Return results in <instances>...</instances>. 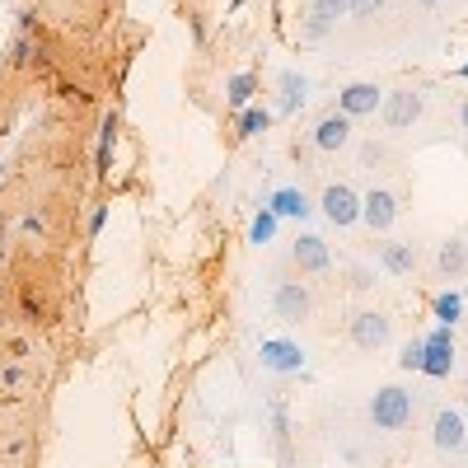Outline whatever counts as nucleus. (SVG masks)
<instances>
[{"label": "nucleus", "mask_w": 468, "mask_h": 468, "mask_svg": "<svg viewBox=\"0 0 468 468\" xmlns=\"http://www.w3.org/2000/svg\"><path fill=\"white\" fill-rule=\"evenodd\" d=\"M412 417H417V394L403 388V384H379L370 394V403H366V421L375 426V431H384V436L408 431Z\"/></svg>", "instance_id": "f257e3e1"}, {"label": "nucleus", "mask_w": 468, "mask_h": 468, "mask_svg": "<svg viewBox=\"0 0 468 468\" xmlns=\"http://www.w3.org/2000/svg\"><path fill=\"white\" fill-rule=\"evenodd\" d=\"M271 314H277L286 328H300L314 319V291H309L300 277H277L271 282Z\"/></svg>", "instance_id": "f03ea898"}, {"label": "nucleus", "mask_w": 468, "mask_h": 468, "mask_svg": "<svg viewBox=\"0 0 468 468\" xmlns=\"http://www.w3.org/2000/svg\"><path fill=\"white\" fill-rule=\"evenodd\" d=\"M346 337L356 351H384L394 342V319H388L384 309H356V314L346 319Z\"/></svg>", "instance_id": "7ed1b4c3"}, {"label": "nucleus", "mask_w": 468, "mask_h": 468, "mask_svg": "<svg viewBox=\"0 0 468 468\" xmlns=\"http://www.w3.org/2000/svg\"><path fill=\"white\" fill-rule=\"evenodd\" d=\"M431 445L441 459H463L468 454V421L459 408H436L431 417Z\"/></svg>", "instance_id": "20e7f679"}, {"label": "nucleus", "mask_w": 468, "mask_h": 468, "mask_svg": "<svg viewBox=\"0 0 468 468\" xmlns=\"http://www.w3.org/2000/svg\"><path fill=\"white\" fill-rule=\"evenodd\" d=\"M421 108H426V99H421L412 85H403V90H388V94H384L379 117H384V127L399 136V132H412V127L421 122Z\"/></svg>", "instance_id": "39448f33"}, {"label": "nucleus", "mask_w": 468, "mask_h": 468, "mask_svg": "<svg viewBox=\"0 0 468 468\" xmlns=\"http://www.w3.org/2000/svg\"><path fill=\"white\" fill-rule=\"evenodd\" d=\"M319 211L333 229H351L361 220V192L356 187H346V183H328L319 192Z\"/></svg>", "instance_id": "423d86ee"}, {"label": "nucleus", "mask_w": 468, "mask_h": 468, "mask_svg": "<svg viewBox=\"0 0 468 468\" xmlns=\"http://www.w3.org/2000/svg\"><path fill=\"white\" fill-rule=\"evenodd\" d=\"M291 262H295L300 277H324V271L333 267V249H328L324 234H309V229H300L295 239H291Z\"/></svg>", "instance_id": "0eeeda50"}, {"label": "nucleus", "mask_w": 468, "mask_h": 468, "mask_svg": "<svg viewBox=\"0 0 468 468\" xmlns=\"http://www.w3.org/2000/svg\"><path fill=\"white\" fill-rule=\"evenodd\" d=\"M337 19H351V0H309L300 37L304 43H324V37L337 28Z\"/></svg>", "instance_id": "6e6552de"}, {"label": "nucleus", "mask_w": 468, "mask_h": 468, "mask_svg": "<svg viewBox=\"0 0 468 468\" xmlns=\"http://www.w3.org/2000/svg\"><path fill=\"white\" fill-rule=\"evenodd\" d=\"M454 370V328H436L421 337V375L426 379H450Z\"/></svg>", "instance_id": "1a4fd4ad"}, {"label": "nucleus", "mask_w": 468, "mask_h": 468, "mask_svg": "<svg viewBox=\"0 0 468 468\" xmlns=\"http://www.w3.org/2000/svg\"><path fill=\"white\" fill-rule=\"evenodd\" d=\"M258 361H262V370H271V375H300V370H304V351H300V342H291V337H267V342L258 346Z\"/></svg>", "instance_id": "9d476101"}, {"label": "nucleus", "mask_w": 468, "mask_h": 468, "mask_svg": "<svg viewBox=\"0 0 468 468\" xmlns=\"http://www.w3.org/2000/svg\"><path fill=\"white\" fill-rule=\"evenodd\" d=\"M379 103H384V90H379L375 80H351V85L337 94V112L351 117V122H356V117H375Z\"/></svg>", "instance_id": "9b49d317"}, {"label": "nucleus", "mask_w": 468, "mask_h": 468, "mask_svg": "<svg viewBox=\"0 0 468 468\" xmlns=\"http://www.w3.org/2000/svg\"><path fill=\"white\" fill-rule=\"evenodd\" d=\"M361 220L375 229V234H388L399 220V197L388 187H370L366 197H361Z\"/></svg>", "instance_id": "f8f14e48"}, {"label": "nucleus", "mask_w": 468, "mask_h": 468, "mask_svg": "<svg viewBox=\"0 0 468 468\" xmlns=\"http://www.w3.org/2000/svg\"><path fill=\"white\" fill-rule=\"evenodd\" d=\"M379 267L388 271V277H417L421 253H417L412 239H384L379 244Z\"/></svg>", "instance_id": "ddd939ff"}, {"label": "nucleus", "mask_w": 468, "mask_h": 468, "mask_svg": "<svg viewBox=\"0 0 468 468\" xmlns=\"http://www.w3.org/2000/svg\"><path fill=\"white\" fill-rule=\"evenodd\" d=\"M314 150H324V154H342V150H351V117H342L337 108L324 112V117H319V127H314Z\"/></svg>", "instance_id": "4468645a"}, {"label": "nucleus", "mask_w": 468, "mask_h": 468, "mask_svg": "<svg viewBox=\"0 0 468 468\" xmlns=\"http://www.w3.org/2000/svg\"><path fill=\"white\" fill-rule=\"evenodd\" d=\"M436 277L441 282H459V277H468V239L463 234H450V239L436 249Z\"/></svg>", "instance_id": "2eb2a0df"}, {"label": "nucleus", "mask_w": 468, "mask_h": 468, "mask_svg": "<svg viewBox=\"0 0 468 468\" xmlns=\"http://www.w3.org/2000/svg\"><path fill=\"white\" fill-rule=\"evenodd\" d=\"M304 103H309V75L282 70V75H277V112L291 117V112H300Z\"/></svg>", "instance_id": "dca6fc26"}, {"label": "nucleus", "mask_w": 468, "mask_h": 468, "mask_svg": "<svg viewBox=\"0 0 468 468\" xmlns=\"http://www.w3.org/2000/svg\"><path fill=\"white\" fill-rule=\"evenodd\" d=\"M267 207L277 211V220H309V216H314V207H309V197H304V187H291V183L271 192Z\"/></svg>", "instance_id": "f3484780"}, {"label": "nucleus", "mask_w": 468, "mask_h": 468, "mask_svg": "<svg viewBox=\"0 0 468 468\" xmlns=\"http://www.w3.org/2000/svg\"><path fill=\"white\" fill-rule=\"evenodd\" d=\"M112 141H117V112H103V122H99V154H94V174L108 178L112 174Z\"/></svg>", "instance_id": "a211bd4d"}, {"label": "nucleus", "mask_w": 468, "mask_h": 468, "mask_svg": "<svg viewBox=\"0 0 468 468\" xmlns=\"http://www.w3.org/2000/svg\"><path fill=\"white\" fill-rule=\"evenodd\" d=\"M431 314H436L441 328H454L459 314H463V291H441V295L431 300Z\"/></svg>", "instance_id": "6ab92c4d"}, {"label": "nucleus", "mask_w": 468, "mask_h": 468, "mask_svg": "<svg viewBox=\"0 0 468 468\" xmlns=\"http://www.w3.org/2000/svg\"><path fill=\"white\" fill-rule=\"evenodd\" d=\"M253 94H258V75H253V70H239V75H229V85H225V99H229L234 108H249V103H253Z\"/></svg>", "instance_id": "aec40b11"}, {"label": "nucleus", "mask_w": 468, "mask_h": 468, "mask_svg": "<svg viewBox=\"0 0 468 468\" xmlns=\"http://www.w3.org/2000/svg\"><path fill=\"white\" fill-rule=\"evenodd\" d=\"M271 117H277V112H271V108H239V117H234V132H239V136H258V132H267L271 127Z\"/></svg>", "instance_id": "412c9836"}, {"label": "nucleus", "mask_w": 468, "mask_h": 468, "mask_svg": "<svg viewBox=\"0 0 468 468\" xmlns=\"http://www.w3.org/2000/svg\"><path fill=\"white\" fill-rule=\"evenodd\" d=\"M277 211H271V207H262L258 216H253V225H249V244H271V239H277Z\"/></svg>", "instance_id": "4be33fe9"}, {"label": "nucleus", "mask_w": 468, "mask_h": 468, "mask_svg": "<svg viewBox=\"0 0 468 468\" xmlns=\"http://www.w3.org/2000/svg\"><path fill=\"white\" fill-rule=\"evenodd\" d=\"M379 165H388V145H379V141H366L361 145V169H379Z\"/></svg>", "instance_id": "5701e85b"}, {"label": "nucleus", "mask_w": 468, "mask_h": 468, "mask_svg": "<svg viewBox=\"0 0 468 468\" xmlns=\"http://www.w3.org/2000/svg\"><path fill=\"white\" fill-rule=\"evenodd\" d=\"M399 370H421V337L403 342V351H399Z\"/></svg>", "instance_id": "b1692460"}, {"label": "nucleus", "mask_w": 468, "mask_h": 468, "mask_svg": "<svg viewBox=\"0 0 468 468\" xmlns=\"http://www.w3.org/2000/svg\"><path fill=\"white\" fill-rule=\"evenodd\" d=\"M384 10V0H351V19H370Z\"/></svg>", "instance_id": "393cba45"}, {"label": "nucleus", "mask_w": 468, "mask_h": 468, "mask_svg": "<svg viewBox=\"0 0 468 468\" xmlns=\"http://www.w3.org/2000/svg\"><path fill=\"white\" fill-rule=\"evenodd\" d=\"M10 61H15V66H28V61H33V43H28V33L15 43V57H10Z\"/></svg>", "instance_id": "a878e982"}, {"label": "nucleus", "mask_w": 468, "mask_h": 468, "mask_svg": "<svg viewBox=\"0 0 468 468\" xmlns=\"http://www.w3.org/2000/svg\"><path fill=\"white\" fill-rule=\"evenodd\" d=\"M103 225H108V207H94V211H90V239H94Z\"/></svg>", "instance_id": "bb28decb"}, {"label": "nucleus", "mask_w": 468, "mask_h": 468, "mask_svg": "<svg viewBox=\"0 0 468 468\" xmlns=\"http://www.w3.org/2000/svg\"><path fill=\"white\" fill-rule=\"evenodd\" d=\"M24 319H28V324H37V319H43V304H37L33 295H24Z\"/></svg>", "instance_id": "cd10ccee"}, {"label": "nucleus", "mask_w": 468, "mask_h": 468, "mask_svg": "<svg viewBox=\"0 0 468 468\" xmlns=\"http://www.w3.org/2000/svg\"><path fill=\"white\" fill-rule=\"evenodd\" d=\"M0 379H5V388H19L24 384V370L19 366H5V370H0Z\"/></svg>", "instance_id": "c85d7f7f"}, {"label": "nucleus", "mask_w": 468, "mask_h": 468, "mask_svg": "<svg viewBox=\"0 0 468 468\" xmlns=\"http://www.w3.org/2000/svg\"><path fill=\"white\" fill-rule=\"evenodd\" d=\"M24 356H28V342L15 337V342H10V361H24Z\"/></svg>", "instance_id": "c756f323"}, {"label": "nucleus", "mask_w": 468, "mask_h": 468, "mask_svg": "<svg viewBox=\"0 0 468 468\" xmlns=\"http://www.w3.org/2000/svg\"><path fill=\"white\" fill-rule=\"evenodd\" d=\"M351 277H356V282H351V286H356V291H366V286H375V282H370V271H366V267H356V271H351Z\"/></svg>", "instance_id": "7c9ffc66"}, {"label": "nucleus", "mask_w": 468, "mask_h": 468, "mask_svg": "<svg viewBox=\"0 0 468 468\" xmlns=\"http://www.w3.org/2000/svg\"><path fill=\"white\" fill-rule=\"evenodd\" d=\"M459 127H463V132H468V99H463V103H459Z\"/></svg>", "instance_id": "2f4dec72"}, {"label": "nucleus", "mask_w": 468, "mask_h": 468, "mask_svg": "<svg viewBox=\"0 0 468 468\" xmlns=\"http://www.w3.org/2000/svg\"><path fill=\"white\" fill-rule=\"evenodd\" d=\"M417 5H421V10H436V5H445V0H417Z\"/></svg>", "instance_id": "473e14b6"}, {"label": "nucleus", "mask_w": 468, "mask_h": 468, "mask_svg": "<svg viewBox=\"0 0 468 468\" xmlns=\"http://www.w3.org/2000/svg\"><path fill=\"white\" fill-rule=\"evenodd\" d=\"M0 249H5V229H0Z\"/></svg>", "instance_id": "72a5a7b5"}, {"label": "nucleus", "mask_w": 468, "mask_h": 468, "mask_svg": "<svg viewBox=\"0 0 468 468\" xmlns=\"http://www.w3.org/2000/svg\"><path fill=\"white\" fill-rule=\"evenodd\" d=\"M463 421H468V408H463Z\"/></svg>", "instance_id": "f704fd0d"}]
</instances>
